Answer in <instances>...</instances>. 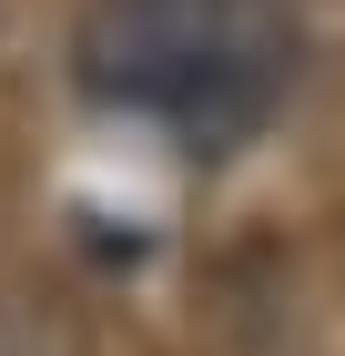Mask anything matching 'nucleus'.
<instances>
[{"label": "nucleus", "instance_id": "nucleus-1", "mask_svg": "<svg viewBox=\"0 0 345 356\" xmlns=\"http://www.w3.org/2000/svg\"><path fill=\"white\" fill-rule=\"evenodd\" d=\"M305 72V0H81L71 92L193 163L244 153Z\"/></svg>", "mask_w": 345, "mask_h": 356}]
</instances>
